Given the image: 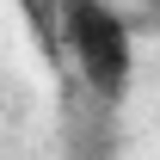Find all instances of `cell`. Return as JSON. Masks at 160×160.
I'll return each instance as SVG.
<instances>
[{"label":"cell","mask_w":160,"mask_h":160,"mask_svg":"<svg viewBox=\"0 0 160 160\" xmlns=\"http://www.w3.org/2000/svg\"><path fill=\"white\" fill-rule=\"evenodd\" d=\"M56 25H62V43H68L80 80L92 86V99L117 105L123 92H129V74H136L123 12L111 0H56Z\"/></svg>","instance_id":"6da1fadb"}]
</instances>
